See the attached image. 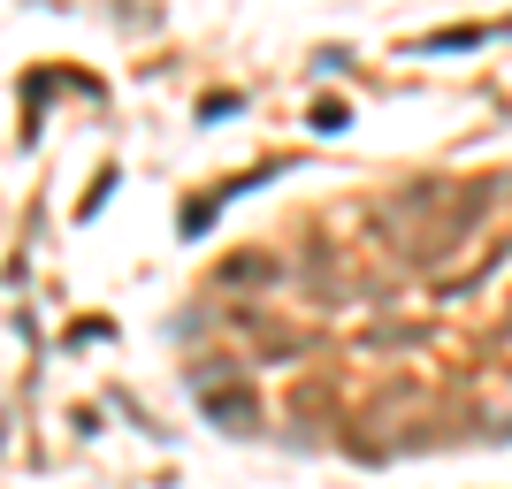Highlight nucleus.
Masks as SVG:
<instances>
[{"label": "nucleus", "mask_w": 512, "mask_h": 489, "mask_svg": "<svg viewBox=\"0 0 512 489\" xmlns=\"http://www.w3.org/2000/svg\"><path fill=\"white\" fill-rule=\"evenodd\" d=\"M306 123H314L321 138H337V130L352 123V115H344V100H314V115H306Z\"/></svg>", "instance_id": "obj_3"}, {"label": "nucleus", "mask_w": 512, "mask_h": 489, "mask_svg": "<svg viewBox=\"0 0 512 489\" xmlns=\"http://www.w3.org/2000/svg\"><path fill=\"white\" fill-rule=\"evenodd\" d=\"M230 107H245V100H237V92H207V100H199V123H222Z\"/></svg>", "instance_id": "obj_4"}, {"label": "nucleus", "mask_w": 512, "mask_h": 489, "mask_svg": "<svg viewBox=\"0 0 512 489\" xmlns=\"http://www.w3.org/2000/svg\"><path fill=\"white\" fill-rule=\"evenodd\" d=\"M192 390H199V405H207V421H214V428H230V436H253L260 413H253V398H245V390H222L207 367L192 375Z\"/></svg>", "instance_id": "obj_1"}, {"label": "nucleus", "mask_w": 512, "mask_h": 489, "mask_svg": "<svg viewBox=\"0 0 512 489\" xmlns=\"http://www.w3.org/2000/svg\"><path fill=\"white\" fill-rule=\"evenodd\" d=\"M490 31L482 23H451V31H428V39H413V54H467V46H482Z\"/></svg>", "instance_id": "obj_2"}]
</instances>
